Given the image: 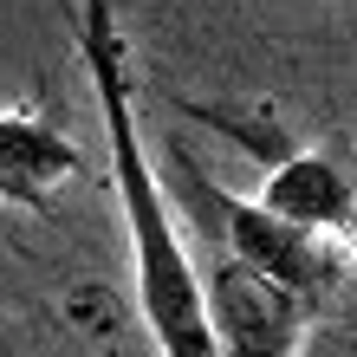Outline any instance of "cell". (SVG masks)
<instances>
[{"label":"cell","mask_w":357,"mask_h":357,"mask_svg":"<svg viewBox=\"0 0 357 357\" xmlns=\"http://www.w3.org/2000/svg\"><path fill=\"white\" fill-rule=\"evenodd\" d=\"M78 59H85L98 117H104V143H111V195H117V221L130 241V286H137V312L156 338V357H227L221 331L208 319V286H202V260L182 241V215L162 188V169L143 143L137 123V91H130V46H123L117 7L111 0H78Z\"/></svg>","instance_id":"1"},{"label":"cell","mask_w":357,"mask_h":357,"mask_svg":"<svg viewBox=\"0 0 357 357\" xmlns=\"http://www.w3.org/2000/svg\"><path fill=\"white\" fill-rule=\"evenodd\" d=\"M162 188H169L176 215H182V227L195 241L234 254L241 266H254L260 280L286 286L299 305L325 312L331 286H338V273H344V254L325 234H312V227L273 215L260 195H227L188 150H169V182H162Z\"/></svg>","instance_id":"2"},{"label":"cell","mask_w":357,"mask_h":357,"mask_svg":"<svg viewBox=\"0 0 357 357\" xmlns=\"http://www.w3.org/2000/svg\"><path fill=\"white\" fill-rule=\"evenodd\" d=\"M182 111L202 117V123H215V130H227L241 150H254L260 169H266L260 202L273 208V215H286V221L312 227V234H325L357 266V169H351V162L325 156V150H299V143H286L273 123H254L241 111H208V104H182Z\"/></svg>","instance_id":"3"},{"label":"cell","mask_w":357,"mask_h":357,"mask_svg":"<svg viewBox=\"0 0 357 357\" xmlns=\"http://www.w3.org/2000/svg\"><path fill=\"white\" fill-rule=\"evenodd\" d=\"M202 286H208V319H215L227 357H299L305 325L319 319V312L299 305L286 286L260 280L254 266H241L234 254H221V247L202 254Z\"/></svg>","instance_id":"4"},{"label":"cell","mask_w":357,"mask_h":357,"mask_svg":"<svg viewBox=\"0 0 357 357\" xmlns=\"http://www.w3.org/2000/svg\"><path fill=\"white\" fill-rule=\"evenodd\" d=\"M85 156L66 130H52L39 111H0V202L20 215H46Z\"/></svg>","instance_id":"5"},{"label":"cell","mask_w":357,"mask_h":357,"mask_svg":"<svg viewBox=\"0 0 357 357\" xmlns=\"http://www.w3.org/2000/svg\"><path fill=\"white\" fill-rule=\"evenodd\" d=\"M59 13H66V20H78V7H72V0H59Z\"/></svg>","instance_id":"6"}]
</instances>
